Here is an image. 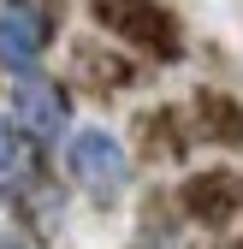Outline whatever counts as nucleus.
Here are the masks:
<instances>
[{
    "mask_svg": "<svg viewBox=\"0 0 243 249\" xmlns=\"http://www.w3.org/2000/svg\"><path fill=\"white\" fill-rule=\"evenodd\" d=\"M89 12H95V24L107 30V36L131 42V48L155 53V59H172L178 48H184L178 12L160 6V0H89Z\"/></svg>",
    "mask_w": 243,
    "mask_h": 249,
    "instance_id": "f257e3e1",
    "label": "nucleus"
},
{
    "mask_svg": "<svg viewBox=\"0 0 243 249\" xmlns=\"http://www.w3.org/2000/svg\"><path fill=\"white\" fill-rule=\"evenodd\" d=\"M178 208L202 226H231L243 213V178L226 172V166H208V172H190L178 184Z\"/></svg>",
    "mask_w": 243,
    "mask_h": 249,
    "instance_id": "f03ea898",
    "label": "nucleus"
},
{
    "mask_svg": "<svg viewBox=\"0 0 243 249\" xmlns=\"http://www.w3.org/2000/svg\"><path fill=\"white\" fill-rule=\"evenodd\" d=\"M196 131L220 148H243V101L226 89H196Z\"/></svg>",
    "mask_w": 243,
    "mask_h": 249,
    "instance_id": "7ed1b4c3",
    "label": "nucleus"
}]
</instances>
